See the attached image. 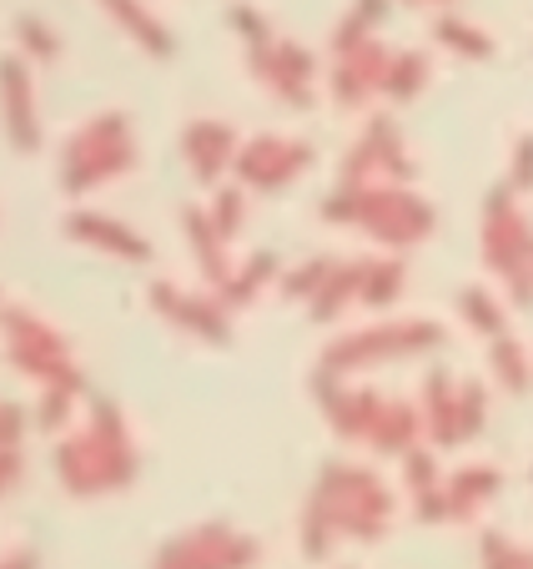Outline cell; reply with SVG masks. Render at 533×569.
<instances>
[{"instance_id": "cell-1", "label": "cell", "mask_w": 533, "mask_h": 569, "mask_svg": "<svg viewBox=\"0 0 533 569\" xmlns=\"http://www.w3.org/2000/svg\"><path fill=\"white\" fill-rule=\"evenodd\" d=\"M137 161V137H131L127 117L121 111H107L91 127L76 131V141L66 147V192H86V187L107 182V177H121Z\"/></svg>"}, {"instance_id": "cell-2", "label": "cell", "mask_w": 533, "mask_h": 569, "mask_svg": "<svg viewBox=\"0 0 533 569\" xmlns=\"http://www.w3.org/2000/svg\"><path fill=\"white\" fill-rule=\"evenodd\" d=\"M358 222L373 227L383 242H393V248H408V242H423L428 232H433V207L423 202V197L403 192V187H358Z\"/></svg>"}, {"instance_id": "cell-3", "label": "cell", "mask_w": 533, "mask_h": 569, "mask_svg": "<svg viewBox=\"0 0 533 569\" xmlns=\"http://www.w3.org/2000/svg\"><path fill=\"white\" fill-rule=\"evenodd\" d=\"M312 161V147L308 141H288V137H257L252 147L237 151V177L252 187H282L292 182L298 172H308Z\"/></svg>"}, {"instance_id": "cell-4", "label": "cell", "mask_w": 533, "mask_h": 569, "mask_svg": "<svg viewBox=\"0 0 533 569\" xmlns=\"http://www.w3.org/2000/svg\"><path fill=\"white\" fill-rule=\"evenodd\" d=\"M388 71H393V51L383 41H363L358 51L338 56V66H332V97L342 107H363L373 91H383Z\"/></svg>"}, {"instance_id": "cell-5", "label": "cell", "mask_w": 533, "mask_h": 569, "mask_svg": "<svg viewBox=\"0 0 533 569\" xmlns=\"http://www.w3.org/2000/svg\"><path fill=\"white\" fill-rule=\"evenodd\" d=\"M252 66L266 87L292 107H312V56L292 41H272L266 51H252Z\"/></svg>"}, {"instance_id": "cell-6", "label": "cell", "mask_w": 533, "mask_h": 569, "mask_svg": "<svg viewBox=\"0 0 533 569\" xmlns=\"http://www.w3.org/2000/svg\"><path fill=\"white\" fill-rule=\"evenodd\" d=\"M6 127L21 151L41 147V127H36V101H31V71L26 61H6Z\"/></svg>"}, {"instance_id": "cell-7", "label": "cell", "mask_w": 533, "mask_h": 569, "mask_svg": "<svg viewBox=\"0 0 533 569\" xmlns=\"http://www.w3.org/2000/svg\"><path fill=\"white\" fill-rule=\"evenodd\" d=\"M182 151H187V161H192V172L202 177V182H212L227 161H237V141L222 121H192Z\"/></svg>"}, {"instance_id": "cell-8", "label": "cell", "mask_w": 533, "mask_h": 569, "mask_svg": "<svg viewBox=\"0 0 533 569\" xmlns=\"http://www.w3.org/2000/svg\"><path fill=\"white\" fill-rule=\"evenodd\" d=\"M66 232L81 237V242H97V248L117 252V258H131V262H147L151 258V248L141 242L137 232H131V227L111 222V217H97V212H76L71 222H66Z\"/></svg>"}, {"instance_id": "cell-9", "label": "cell", "mask_w": 533, "mask_h": 569, "mask_svg": "<svg viewBox=\"0 0 533 569\" xmlns=\"http://www.w3.org/2000/svg\"><path fill=\"white\" fill-rule=\"evenodd\" d=\"M157 308H167L177 322H187V328H197V333H207V338H217V343H227V322H222V312L217 308H207L202 298H182V292H171L167 282H157Z\"/></svg>"}, {"instance_id": "cell-10", "label": "cell", "mask_w": 533, "mask_h": 569, "mask_svg": "<svg viewBox=\"0 0 533 569\" xmlns=\"http://www.w3.org/2000/svg\"><path fill=\"white\" fill-rule=\"evenodd\" d=\"M111 16L121 21V31H131V41H141L151 56H171V36H167V26L157 21V16L141 6V0H101Z\"/></svg>"}, {"instance_id": "cell-11", "label": "cell", "mask_w": 533, "mask_h": 569, "mask_svg": "<svg viewBox=\"0 0 533 569\" xmlns=\"http://www.w3.org/2000/svg\"><path fill=\"white\" fill-rule=\"evenodd\" d=\"M187 232H192V248H197V258H202L207 278H212L217 288H227V282H232V268H227V252H222V227L192 207V212H187Z\"/></svg>"}, {"instance_id": "cell-12", "label": "cell", "mask_w": 533, "mask_h": 569, "mask_svg": "<svg viewBox=\"0 0 533 569\" xmlns=\"http://www.w3.org/2000/svg\"><path fill=\"white\" fill-rule=\"evenodd\" d=\"M433 36H438V46H449V51H459V56H473V61L493 56V36H483L479 26H469V21H453V16H438Z\"/></svg>"}, {"instance_id": "cell-13", "label": "cell", "mask_w": 533, "mask_h": 569, "mask_svg": "<svg viewBox=\"0 0 533 569\" xmlns=\"http://www.w3.org/2000/svg\"><path fill=\"white\" fill-rule=\"evenodd\" d=\"M423 81H428V56L403 51V56H393V71H388L383 91H388L393 101H413L418 91H423Z\"/></svg>"}, {"instance_id": "cell-14", "label": "cell", "mask_w": 533, "mask_h": 569, "mask_svg": "<svg viewBox=\"0 0 533 569\" xmlns=\"http://www.w3.org/2000/svg\"><path fill=\"white\" fill-rule=\"evenodd\" d=\"M403 288V268L398 262H363V298L368 302H388Z\"/></svg>"}, {"instance_id": "cell-15", "label": "cell", "mask_w": 533, "mask_h": 569, "mask_svg": "<svg viewBox=\"0 0 533 569\" xmlns=\"http://www.w3.org/2000/svg\"><path fill=\"white\" fill-rule=\"evenodd\" d=\"M16 31H21V46L36 56V61H56V56H61L56 31L46 21H36V16H21V21H16Z\"/></svg>"}, {"instance_id": "cell-16", "label": "cell", "mask_w": 533, "mask_h": 569, "mask_svg": "<svg viewBox=\"0 0 533 569\" xmlns=\"http://www.w3.org/2000/svg\"><path fill=\"white\" fill-rule=\"evenodd\" d=\"M232 26L242 31L247 51H266V46H272V26H266V16L252 11V6H232Z\"/></svg>"}, {"instance_id": "cell-17", "label": "cell", "mask_w": 533, "mask_h": 569, "mask_svg": "<svg viewBox=\"0 0 533 569\" xmlns=\"http://www.w3.org/2000/svg\"><path fill=\"white\" fill-rule=\"evenodd\" d=\"M363 41H373V21H368L363 11H352V16H342V26L332 31V56H348V51H358Z\"/></svg>"}, {"instance_id": "cell-18", "label": "cell", "mask_w": 533, "mask_h": 569, "mask_svg": "<svg viewBox=\"0 0 533 569\" xmlns=\"http://www.w3.org/2000/svg\"><path fill=\"white\" fill-rule=\"evenodd\" d=\"M266 272H272V258H257V262H247V268L237 272V278L222 288V292H227V302H242V298H252V292L262 288V278H266Z\"/></svg>"}, {"instance_id": "cell-19", "label": "cell", "mask_w": 533, "mask_h": 569, "mask_svg": "<svg viewBox=\"0 0 533 569\" xmlns=\"http://www.w3.org/2000/svg\"><path fill=\"white\" fill-rule=\"evenodd\" d=\"M463 308H469L473 328H483V333H503V318H499V308L489 302V292H469V298H463Z\"/></svg>"}, {"instance_id": "cell-20", "label": "cell", "mask_w": 533, "mask_h": 569, "mask_svg": "<svg viewBox=\"0 0 533 569\" xmlns=\"http://www.w3.org/2000/svg\"><path fill=\"white\" fill-rule=\"evenodd\" d=\"M212 222L222 227V237L237 232V222H242V192H237V187H227V192L212 202Z\"/></svg>"}, {"instance_id": "cell-21", "label": "cell", "mask_w": 533, "mask_h": 569, "mask_svg": "<svg viewBox=\"0 0 533 569\" xmlns=\"http://www.w3.org/2000/svg\"><path fill=\"white\" fill-rule=\"evenodd\" d=\"M332 278V262H308V268H298V272H288V282L282 288L288 292H322V282Z\"/></svg>"}, {"instance_id": "cell-22", "label": "cell", "mask_w": 533, "mask_h": 569, "mask_svg": "<svg viewBox=\"0 0 533 569\" xmlns=\"http://www.w3.org/2000/svg\"><path fill=\"white\" fill-rule=\"evenodd\" d=\"M513 187H519V192L533 187V137H523L519 151H513Z\"/></svg>"}, {"instance_id": "cell-23", "label": "cell", "mask_w": 533, "mask_h": 569, "mask_svg": "<svg viewBox=\"0 0 533 569\" xmlns=\"http://www.w3.org/2000/svg\"><path fill=\"white\" fill-rule=\"evenodd\" d=\"M408 6H453V0H408Z\"/></svg>"}]
</instances>
